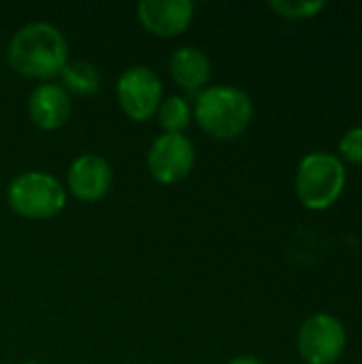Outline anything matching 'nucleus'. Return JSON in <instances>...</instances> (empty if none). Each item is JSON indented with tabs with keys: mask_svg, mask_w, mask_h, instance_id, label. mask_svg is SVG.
Segmentation results:
<instances>
[{
	"mask_svg": "<svg viewBox=\"0 0 362 364\" xmlns=\"http://www.w3.org/2000/svg\"><path fill=\"white\" fill-rule=\"evenodd\" d=\"M73 113L70 94L53 81H45L30 92L28 115L41 130H60Z\"/></svg>",
	"mask_w": 362,
	"mask_h": 364,
	"instance_id": "10",
	"label": "nucleus"
},
{
	"mask_svg": "<svg viewBox=\"0 0 362 364\" xmlns=\"http://www.w3.org/2000/svg\"><path fill=\"white\" fill-rule=\"evenodd\" d=\"M192 117L207 136L215 141H235L250 128L254 102L241 87L211 85L194 98Z\"/></svg>",
	"mask_w": 362,
	"mask_h": 364,
	"instance_id": "2",
	"label": "nucleus"
},
{
	"mask_svg": "<svg viewBox=\"0 0 362 364\" xmlns=\"http://www.w3.org/2000/svg\"><path fill=\"white\" fill-rule=\"evenodd\" d=\"M158 124L166 134H183V130L190 126L192 117V105L186 96H169L162 98L158 111H156Z\"/></svg>",
	"mask_w": 362,
	"mask_h": 364,
	"instance_id": "13",
	"label": "nucleus"
},
{
	"mask_svg": "<svg viewBox=\"0 0 362 364\" xmlns=\"http://www.w3.org/2000/svg\"><path fill=\"white\" fill-rule=\"evenodd\" d=\"M226 364H265V360L258 356H252V354H241V356L230 358Z\"/></svg>",
	"mask_w": 362,
	"mask_h": 364,
	"instance_id": "16",
	"label": "nucleus"
},
{
	"mask_svg": "<svg viewBox=\"0 0 362 364\" xmlns=\"http://www.w3.org/2000/svg\"><path fill=\"white\" fill-rule=\"evenodd\" d=\"M196 162L194 143L186 134H160L147 151V171L162 183L173 186L183 181Z\"/></svg>",
	"mask_w": 362,
	"mask_h": 364,
	"instance_id": "7",
	"label": "nucleus"
},
{
	"mask_svg": "<svg viewBox=\"0 0 362 364\" xmlns=\"http://www.w3.org/2000/svg\"><path fill=\"white\" fill-rule=\"evenodd\" d=\"M344 164H354L362 166V126L348 128L339 143H337V154H335Z\"/></svg>",
	"mask_w": 362,
	"mask_h": 364,
	"instance_id": "15",
	"label": "nucleus"
},
{
	"mask_svg": "<svg viewBox=\"0 0 362 364\" xmlns=\"http://www.w3.org/2000/svg\"><path fill=\"white\" fill-rule=\"evenodd\" d=\"M60 85L75 96H92L100 90V73L85 60H68L60 73Z\"/></svg>",
	"mask_w": 362,
	"mask_h": 364,
	"instance_id": "12",
	"label": "nucleus"
},
{
	"mask_svg": "<svg viewBox=\"0 0 362 364\" xmlns=\"http://www.w3.org/2000/svg\"><path fill=\"white\" fill-rule=\"evenodd\" d=\"M9 207L26 220H49L66 207V188L49 173L26 171L6 188Z\"/></svg>",
	"mask_w": 362,
	"mask_h": 364,
	"instance_id": "4",
	"label": "nucleus"
},
{
	"mask_svg": "<svg viewBox=\"0 0 362 364\" xmlns=\"http://www.w3.org/2000/svg\"><path fill=\"white\" fill-rule=\"evenodd\" d=\"M115 94L124 115L134 122H147L162 102V79L149 66H130L119 75Z\"/></svg>",
	"mask_w": 362,
	"mask_h": 364,
	"instance_id": "6",
	"label": "nucleus"
},
{
	"mask_svg": "<svg viewBox=\"0 0 362 364\" xmlns=\"http://www.w3.org/2000/svg\"><path fill=\"white\" fill-rule=\"evenodd\" d=\"M21 364H41V363H36V360H26V363H21Z\"/></svg>",
	"mask_w": 362,
	"mask_h": 364,
	"instance_id": "17",
	"label": "nucleus"
},
{
	"mask_svg": "<svg viewBox=\"0 0 362 364\" xmlns=\"http://www.w3.org/2000/svg\"><path fill=\"white\" fill-rule=\"evenodd\" d=\"M68 190L83 203L102 200L113 186L111 164L98 154H81L68 166Z\"/></svg>",
	"mask_w": 362,
	"mask_h": 364,
	"instance_id": "9",
	"label": "nucleus"
},
{
	"mask_svg": "<svg viewBox=\"0 0 362 364\" xmlns=\"http://www.w3.org/2000/svg\"><path fill=\"white\" fill-rule=\"evenodd\" d=\"M348 183V168L333 151H309L294 173V194L309 211H329Z\"/></svg>",
	"mask_w": 362,
	"mask_h": 364,
	"instance_id": "3",
	"label": "nucleus"
},
{
	"mask_svg": "<svg viewBox=\"0 0 362 364\" xmlns=\"http://www.w3.org/2000/svg\"><path fill=\"white\" fill-rule=\"evenodd\" d=\"M6 62L13 73L45 83L58 77L68 62L66 36L47 21L26 23L11 36Z\"/></svg>",
	"mask_w": 362,
	"mask_h": 364,
	"instance_id": "1",
	"label": "nucleus"
},
{
	"mask_svg": "<svg viewBox=\"0 0 362 364\" xmlns=\"http://www.w3.org/2000/svg\"><path fill=\"white\" fill-rule=\"evenodd\" d=\"M348 348V328L331 311L312 314L297 333V350L305 364H339Z\"/></svg>",
	"mask_w": 362,
	"mask_h": 364,
	"instance_id": "5",
	"label": "nucleus"
},
{
	"mask_svg": "<svg viewBox=\"0 0 362 364\" xmlns=\"http://www.w3.org/2000/svg\"><path fill=\"white\" fill-rule=\"evenodd\" d=\"M141 26L158 36L173 38L183 34L194 19V2L190 0H143L137 6Z\"/></svg>",
	"mask_w": 362,
	"mask_h": 364,
	"instance_id": "8",
	"label": "nucleus"
},
{
	"mask_svg": "<svg viewBox=\"0 0 362 364\" xmlns=\"http://www.w3.org/2000/svg\"><path fill=\"white\" fill-rule=\"evenodd\" d=\"M269 9L288 21H307L318 17L326 4L322 0H271Z\"/></svg>",
	"mask_w": 362,
	"mask_h": 364,
	"instance_id": "14",
	"label": "nucleus"
},
{
	"mask_svg": "<svg viewBox=\"0 0 362 364\" xmlns=\"http://www.w3.org/2000/svg\"><path fill=\"white\" fill-rule=\"evenodd\" d=\"M169 70L173 81L190 96H198L207 90L211 79V60L207 53L194 45H181L173 51L169 60Z\"/></svg>",
	"mask_w": 362,
	"mask_h": 364,
	"instance_id": "11",
	"label": "nucleus"
}]
</instances>
